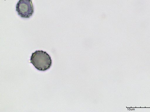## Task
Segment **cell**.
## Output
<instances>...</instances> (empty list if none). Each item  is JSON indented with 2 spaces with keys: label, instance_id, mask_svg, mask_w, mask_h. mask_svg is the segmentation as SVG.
<instances>
[{
  "label": "cell",
  "instance_id": "obj_2",
  "mask_svg": "<svg viewBox=\"0 0 150 112\" xmlns=\"http://www.w3.org/2000/svg\"><path fill=\"white\" fill-rule=\"evenodd\" d=\"M16 8L18 14L24 18H30L34 12L32 0H19Z\"/></svg>",
  "mask_w": 150,
  "mask_h": 112
},
{
  "label": "cell",
  "instance_id": "obj_1",
  "mask_svg": "<svg viewBox=\"0 0 150 112\" xmlns=\"http://www.w3.org/2000/svg\"><path fill=\"white\" fill-rule=\"evenodd\" d=\"M30 63L38 70L45 71L51 67L52 61L51 57L46 52L36 51L31 57Z\"/></svg>",
  "mask_w": 150,
  "mask_h": 112
}]
</instances>
